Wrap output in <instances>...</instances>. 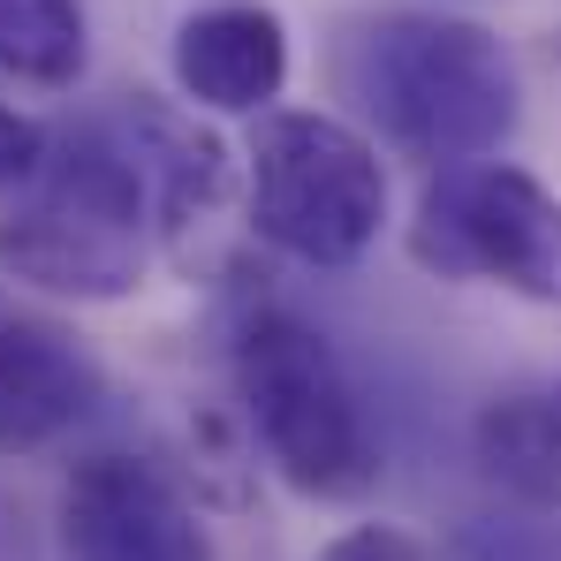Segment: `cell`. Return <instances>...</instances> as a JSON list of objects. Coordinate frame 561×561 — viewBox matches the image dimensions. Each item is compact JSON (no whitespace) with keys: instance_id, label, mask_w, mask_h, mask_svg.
Instances as JSON below:
<instances>
[{"instance_id":"6da1fadb","label":"cell","mask_w":561,"mask_h":561,"mask_svg":"<svg viewBox=\"0 0 561 561\" xmlns=\"http://www.w3.org/2000/svg\"><path fill=\"white\" fill-rule=\"evenodd\" d=\"M160 236L152 168L129 137V122H84L69 137H46L38 168L0 190V274L69 296V304H114L145 280Z\"/></svg>"},{"instance_id":"7a4b0ae2","label":"cell","mask_w":561,"mask_h":561,"mask_svg":"<svg viewBox=\"0 0 561 561\" xmlns=\"http://www.w3.org/2000/svg\"><path fill=\"white\" fill-rule=\"evenodd\" d=\"M350 92L402 160L456 168L501 152L516 129V61L463 15H379L350 46Z\"/></svg>"},{"instance_id":"3957f363","label":"cell","mask_w":561,"mask_h":561,"mask_svg":"<svg viewBox=\"0 0 561 561\" xmlns=\"http://www.w3.org/2000/svg\"><path fill=\"white\" fill-rule=\"evenodd\" d=\"M236 394L251 417V440L266 448L280 485L304 501H365L379 485V440L365 425V402L342 373L334 342L288 311V304H251L228 342Z\"/></svg>"},{"instance_id":"277c9868","label":"cell","mask_w":561,"mask_h":561,"mask_svg":"<svg viewBox=\"0 0 561 561\" xmlns=\"http://www.w3.org/2000/svg\"><path fill=\"white\" fill-rule=\"evenodd\" d=\"M243 197H251V228L274 251L304 266H350L379 243L387 168H379L373 137H357L350 122L288 106V114H259V129H251Z\"/></svg>"},{"instance_id":"5b68a950","label":"cell","mask_w":561,"mask_h":561,"mask_svg":"<svg viewBox=\"0 0 561 561\" xmlns=\"http://www.w3.org/2000/svg\"><path fill=\"white\" fill-rule=\"evenodd\" d=\"M410 259L440 280H493L561 304V197L508 160H456L417 197Z\"/></svg>"},{"instance_id":"8992f818","label":"cell","mask_w":561,"mask_h":561,"mask_svg":"<svg viewBox=\"0 0 561 561\" xmlns=\"http://www.w3.org/2000/svg\"><path fill=\"white\" fill-rule=\"evenodd\" d=\"M61 561H213L183 493L137 456H84L61 478Z\"/></svg>"},{"instance_id":"52a82bcc","label":"cell","mask_w":561,"mask_h":561,"mask_svg":"<svg viewBox=\"0 0 561 561\" xmlns=\"http://www.w3.org/2000/svg\"><path fill=\"white\" fill-rule=\"evenodd\" d=\"M92 402L99 365L77 350V334L0 288V456L61 440L69 425L92 417Z\"/></svg>"},{"instance_id":"ba28073f","label":"cell","mask_w":561,"mask_h":561,"mask_svg":"<svg viewBox=\"0 0 561 561\" xmlns=\"http://www.w3.org/2000/svg\"><path fill=\"white\" fill-rule=\"evenodd\" d=\"M175 84L213 114H266L288 84V23L266 0H205L175 23Z\"/></svg>"},{"instance_id":"9c48e42d","label":"cell","mask_w":561,"mask_h":561,"mask_svg":"<svg viewBox=\"0 0 561 561\" xmlns=\"http://www.w3.org/2000/svg\"><path fill=\"white\" fill-rule=\"evenodd\" d=\"M470 448H478V470L501 493H516L531 508H554L561 501V402H547V394H501V402H485Z\"/></svg>"},{"instance_id":"30bf717a","label":"cell","mask_w":561,"mask_h":561,"mask_svg":"<svg viewBox=\"0 0 561 561\" xmlns=\"http://www.w3.org/2000/svg\"><path fill=\"white\" fill-rule=\"evenodd\" d=\"M92 61L84 0H0V77L69 92Z\"/></svg>"},{"instance_id":"8fae6325","label":"cell","mask_w":561,"mask_h":561,"mask_svg":"<svg viewBox=\"0 0 561 561\" xmlns=\"http://www.w3.org/2000/svg\"><path fill=\"white\" fill-rule=\"evenodd\" d=\"M319 561H433V554L417 539H402L394 524H357V531H342Z\"/></svg>"},{"instance_id":"7c38bea8","label":"cell","mask_w":561,"mask_h":561,"mask_svg":"<svg viewBox=\"0 0 561 561\" xmlns=\"http://www.w3.org/2000/svg\"><path fill=\"white\" fill-rule=\"evenodd\" d=\"M38 152H46V129L31 122V114H15V106H0V190H15L31 168H38Z\"/></svg>"},{"instance_id":"4fadbf2b","label":"cell","mask_w":561,"mask_h":561,"mask_svg":"<svg viewBox=\"0 0 561 561\" xmlns=\"http://www.w3.org/2000/svg\"><path fill=\"white\" fill-rule=\"evenodd\" d=\"M554 402H561V394H554Z\"/></svg>"}]
</instances>
